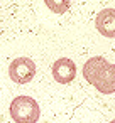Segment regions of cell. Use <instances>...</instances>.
Here are the masks:
<instances>
[{
  "instance_id": "3957f363",
  "label": "cell",
  "mask_w": 115,
  "mask_h": 123,
  "mask_svg": "<svg viewBox=\"0 0 115 123\" xmlns=\"http://www.w3.org/2000/svg\"><path fill=\"white\" fill-rule=\"evenodd\" d=\"M53 78L61 83L68 84L76 78V64L69 57H61L53 64Z\"/></svg>"
},
{
  "instance_id": "7a4b0ae2",
  "label": "cell",
  "mask_w": 115,
  "mask_h": 123,
  "mask_svg": "<svg viewBox=\"0 0 115 123\" xmlns=\"http://www.w3.org/2000/svg\"><path fill=\"white\" fill-rule=\"evenodd\" d=\"M9 76L12 81L17 84H26L31 83L32 78L36 76V64L29 57H17L10 62L9 66Z\"/></svg>"
},
{
  "instance_id": "8992f818",
  "label": "cell",
  "mask_w": 115,
  "mask_h": 123,
  "mask_svg": "<svg viewBox=\"0 0 115 123\" xmlns=\"http://www.w3.org/2000/svg\"><path fill=\"white\" fill-rule=\"evenodd\" d=\"M108 62L105 61V57H101V56H95V57H90L86 62H85V66H83V78L93 86L95 83H96V79H98V76H100V73L103 71V68L107 66Z\"/></svg>"
},
{
  "instance_id": "5b68a950",
  "label": "cell",
  "mask_w": 115,
  "mask_h": 123,
  "mask_svg": "<svg viewBox=\"0 0 115 123\" xmlns=\"http://www.w3.org/2000/svg\"><path fill=\"white\" fill-rule=\"evenodd\" d=\"M100 93L103 94H110V93H115V64H107L103 68V71L100 73L96 83L93 84Z\"/></svg>"
},
{
  "instance_id": "6da1fadb",
  "label": "cell",
  "mask_w": 115,
  "mask_h": 123,
  "mask_svg": "<svg viewBox=\"0 0 115 123\" xmlns=\"http://www.w3.org/2000/svg\"><path fill=\"white\" fill-rule=\"evenodd\" d=\"M10 116L15 123H36L41 116V110L34 98L17 96L10 103Z\"/></svg>"
},
{
  "instance_id": "ba28073f",
  "label": "cell",
  "mask_w": 115,
  "mask_h": 123,
  "mask_svg": "<svg viewBox=\"0 0 115 123\" xmlns=\"http://www.w3.org/2000/svg\"><path fill=\"white\" fill-rule=\"evenodd\" d=\"M110 123H115V120H113V121H110Z\"/></svg>"
},
{
  "instance_id": "52a82bcc",
  "label": "cell",
  "mask_w": 115,
  "mask_h": 123,
  "mask_svg": "<svg viewBox=\"0 0 115 123\" xmlns=\"http://www.w3.org/2000/svg\"><path fill=\"white\" fill-rule=\"evenodd\" d=\"M68 2H63V4H54V2H47V7H51L53 9V12H56V14H63L66 9H68Z\"/></svg>"
},
{
  "instance_id": "277c9868",
  "label": "cell",
  "mask_w": 115,
  "mask_h": 123,
  "mask_svg": "<svg viewBox=\"0 0 115 123\" xmlns=\"http://www.w3.org/2000/svg\"><path fill=\"white\" fill-rule=\"evenodd\" d=\"M96 31L103 37H115V9H103L95 20Z\"/></svg>"
}]
</instances>
